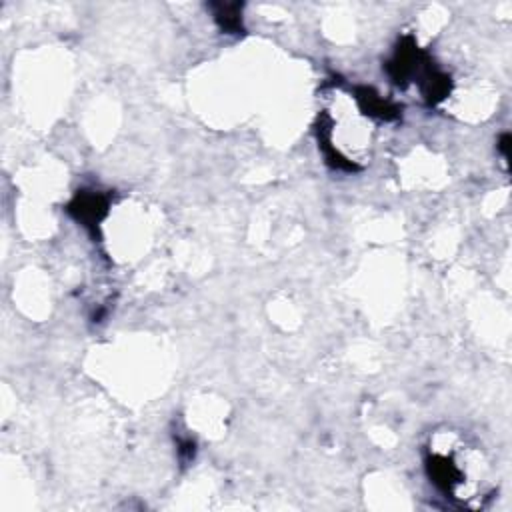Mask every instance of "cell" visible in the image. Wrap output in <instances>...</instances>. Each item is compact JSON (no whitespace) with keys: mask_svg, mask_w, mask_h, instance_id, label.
Wrapping results in <instances>:
<instances>
[{"mask_svg":"<svg viewBox=\"0 0 512 512\" xmlns=\"http://www.w3.org/2000/svg\"><path fill=\"white\" fill-rule=\"evenodd\" d=\"M426 468L446 498L460 506L482 508L492 498L488 464L482 452L460 434H436L426 450Z\"/></svg>","mask_w":512,"mask_h":512,"instance_id":"1","label":"cell"}]
</instances>
